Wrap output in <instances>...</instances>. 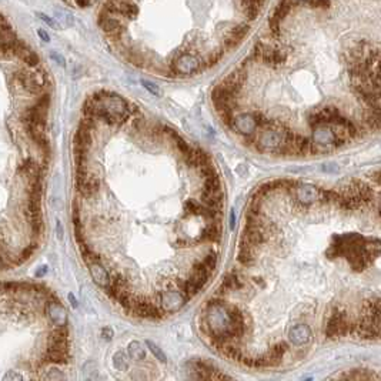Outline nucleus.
I'll return each instance as SVG.
<instances>
[{
    "instance_id": "obj_1",
    "label": "nucleus",
    "mask_w": 381,
    "mask_h": 381,
    "mask_svg": "<svg viewBox=\"0 0 381 381\" xmlns=\"http://www.w3.org/2000/svg\"><path fill=\"white\" fill-rule=\"evenodd\" d=\"M269 122H266L264 116L254 111V113H242L234 117V126L233 132L239 133L242 137L244 136H257V132L263 126H266Z\"/></svg>"
},
{
    "instance_id": "obj_2",
    "label": "nucleus",
    "mask_w": 381,
    "mask_h": 381,
    "mask_svg": "<svg viewBox=\"0 0 381 381\" xmlns=\"http://www.w3.org/2000/svg\"><path fill=\"white\" fill-rule=\"evenodd\" d=\"M167 66L173 70L176 77L190 76V74H194V73H200L202 60L194 55H190V53L184 52L181 55L176 56L174 59H172V62H169Z\"/></svg>"
},
{
    "instance_id": "obj_3",
    "label": "nucleus",
    "mask_w": 381,
    "mask_h": 381,
    "mask_svg": "<svg viewBox=\"0 0 381 381\" xmlns=\"http://www.w3.org/2000/svg\"><path fill=\"white\" fill-rule=\"evenodd\" d=\"M314 143L320 149H328V147H340L341 144L346 143L344 139H341L337 135L336 129L331 126H317L313 129Z\"/></svg>"
},
{
    "instance_id": "obj_4",
    "label": "nucleus",
    "mask_w": 381,
    "mask_h": 381,
    "mask_svg": "<svg viewBox=\"0 0 381 381\" xmlns=\"http://www.w3.org/2000/svg\"><path fill=\"white\" fill-rule=\"evenodd\" d=\"M350 331V323L347 320V314L343 310L336 309L328 317L326 323V336L328 339L346 336Z\"/></svg>"
},
{
    "instance_id": "obj_5",
    "label": "nucleus",
    "mask_w": 381,
    "mask_h": 381,
    "mask_svg": "<svg viewBox=\"0 0 381 381\" xmlns=\"http://www.w3.org/2000/svg\"><path fill=\"white\" fill-rule=\"evenodd\" d=\"M189 300L181 290H166L160 293V307L164 313H176Z\"/></svg>"
},
{
    "instance_id": "obj_6",
    "label": "nucleus",
    "mask_w": 381,
    "mask_h": 381,
    "mask_svg": "<svg viewBox=\"0 0 381 381\" xmlns=\"http://www.w3.org/2000/svg\"><path fill=\"white\" fill-rule=\"evenodd\" d=\"M47 350L69 351V330L68 327H57L47 337Z\"/></svg>"
},
{
    "instance_id": "obj_7",
    "label": "nucleus",
    "mask_w": 381,
    "mask_h": 381,
    "mask_svg": "<svg viewBox=\"0 0 381 381\" xmlns=\"http://www.w3.org/2000/svg\"><path fill=\"white\" fill-rule=\"evenodd\" d=\"M46 313L49 315V318L52 320V323H55L57 327H65L68 324V313L66 309L59 303V300H47L46 304Z\"/></svg>"
},
{
    "instance_id": "obj_8",
    "label": "nucleus",
    "mask_w": 381,
    "mask_h": 381,
    "mask_svg": "<svg viewBox=\"0 0 381 381\" xmlns=\"http://www.w3.org/2000/svg\"><path fill=\"white\" fill-rule=\"evenodd\" d=\"M221 236H223V229L220 221H208L206 227L197 236V243L203 242H210V243H221Z\"/></svg>"
},
{
    "instance_id": "obj_9",
    "label": "nucleus",
    "mask_w": 381,
    "mask_h": 381,
    "mask_svg": "<svg viewBox=\"0 0 381 381\" xmlns=\"http://www.w3.org/2000/svg\"><path fill=\"white\" fill-rule=\"evenodd\" d=\"M221 286L224 287L229 293H232V291L245 290L247 281H245L244 276L234 269L232 272H227L224 274V277L221 280Z\"/></svg>"
},
{
    "instance_id": "obj_10",
    "label": "nucleus",
    "mask_w": 381,
    "mask_h": 381,
    "mask_svg": "<svg viewBox=\"0 0 381 381\" xmlns=\"http://www.w3.org/2000/svg\"><path fill=\"white\" fill-rule=\"evenodd\" d=\"M74 189L77 196H80L83 199H92L96 197V194L100 190V180L96 176H90L84 181L74 183Z\"/></svg>"
},
{
    "instance_id": "obj_11",
    "label": "nucleus",
    "mask_w": 381,
    "mask_h": 381,
    "mask_svg": "<svg viewBox=\"0 0 381 381\" xmlns=\"http://www.w3.org/2000/svg\"><path fill=\"white\" fill-rule=\"evenodd\" d=\"M296 194L300 206H312L320 200V190L313 184H300Z\"/></svg>"
},
{
    "instance_id": "obj_12",
    "label": "nucleus",
    "mask_w": 381,
    "mask_h": 381,
    "mask_svg": "<svg viewBox=\"0 0 381 381\" xmlns=\"http://www.w3.org/2000/svg\"><path fill=\"white\" fill-rule=\"evenodd\" d=\"M288 340L294 346H304L312 340V328L307 324H296L288 331Z\"/></svg>"
},
{
    "instance_id": "obj_13",
    "label": "nucleus",
    "mask_w": 381,
    "mask_h": 381,
    "mask_svg": "<svg viewBox=\"0 0 381 381\" xmlns=\"http://www.w3.org/2000/svg\"><path fill=\"white\" fill-rule=\"evenodd\" d=\"M87 267H89V272H90V276H92L93 281L97 286L106 290L111 284V276L102 266V263H95V264H90Z\"/></svg>"
},
{
    "instance_id": "obj_14",
    "label": "nucleus",
    "mask_w": 381,
    "mask_h": 381,
    "mask_svg": "<svg viewBox=\"0 0 381 381\" xmlns=\"http://www.w3.org/2000/svg\"><path fill=\"white\" fill-rule=\"evenodd\" d=\"M127 355L133 360H137V361H141L146 358V350L144 347L141 346V343L139 341H132L129 346H127Z\"/></svg>"
},
{
    "instance_id": "obj_15",
    "label": "nucleus",
    "mask_w": 381,
    "mask_h": 381,
    "mask_svg": "<svg viewBox=\"0 0 381 381\" xmlns=\"http://www.w3.org/2000/svg\"><path fill=\"white\" fill-rule=\"evenodd\" d=\"M199 199H200V203L206 206V207L213 208V210H217V211H223V206H224L223 200L216 199V197H213V196H210V194H205V193H200Z\"/></svg>"
},
{
    "instance_id": "obj_16",
    "label": "nucleus",
    "mask_w": 381,
    "mask_h": 381,
    "mask_svg": "<svg viewBox=\"0 0 381 381\" xmlns=\"http://www.w3.org/2000/svg\"><path fill=\"white\" fill-rule=\"evenodd\" d=\"M248 32H250V25L248 23H240V25L233 26L226 36H230V37L236 39V40L242 41L248 35Z\"/></svg>"
},
{
    "instance_id": "obj_17",
    "label": "nucleus",
    "mask_w": 381,
    "mask_h": 381,
    "mask_svg": "<svg viewBox=\"0 0 381 381\" xmlns=\"http://www.w3.org/2000/svg\"><path fill=\"white\" fill-rule=\"evenodd\" d=\"M111 361H113V367L116 368V370H119V371H126V370L129 368L127 355H126V353L122 351V350H119V351H116V353L113 354Z\"/></svg>"
},
{
    "instance_id": "obj_18",
    "label": "nucleus",
    "mask_w": 381,
    "mask_h": 381,
    "mask_svg": "<svg viewBox=\"0 0 381 381\" xmlns=\"http://www.w3.org/2000/svg\"><path fill=\"white\" fill-rule=\"evenodd\" d=\"M223 56H224V49H214L213 52H210L208 55L206 56L205 59V63L207 68H213V66H216L218 62L223 59Z\"/></svg>"
},
{
    "instance_id": "obj_19",
    "label": "nucleus",
    "mask_w": 381,
    "mask_h": 381,
    "mask_svg": "<svg viewBox=\"0 0 381 381\" xmlns=\"http://www.w3.org/2000/svg\"><path fill=\"white\" fill-rule=\"evenodd\" d=\"M221 351H223V354H224L227 358H232V360H242V358L244 357V355H243V351H242L240 348H237L232 343L227 344Z\"/></svg>"
},
{
    "instance_id": "obj_20",
    "label": "nucleus",
    "mask_w": 381,
    "mask_h": 381,
    "mask_svg": "<svg viewBox=\"0 0 381 381\" xmlns=\"http://www.w3.org/2000/svg\"><path fill=\"white\" fill-rule=\"evenodd\" d=\"M43 381H66L65 373L59 368H50L43 376Z\"/></svg>"
},
{
    "instance_id": "obj_21",
    "label": "nucleus",
    "mask_w": 381,
    "mask_h": 381,
    "mask_svg": "<svg viewBox=\"0 0 381 381\" xmlns=\"http://www.w3.org/2000/svg\"><path fill=\"white\" fill-rule=\"evenodd\" d=\"M202 260H203V263L207 266V269H208L210 272L214 273V270L217 269L218 264L217 253H216V251H208V253H206V256Z\"/></svg>"
},
{
    "instance_id": "obj_22",
    "label": "nucleus",
    "mask_w": 381,
    "mask_h": 381,
    "mask_svg": "<svg viewBox=\"0 0 381 381\" xmlns=\"http://www.w3.org/2000/svg\"><path fill=\"white\" fill-rule=\"evenodd\" d=\"M146 346L149 347V350L151 351V354L159 360V361H162V363H166L167 361V357H166V354L164 351L154 343V341L151 340H146Z\"/></svg>"
},
{
    "instance_id": "obj_23",
    "label": "nucleus",
    "mask_w": 381,
    "mask_h": 381,
    "mask_svg": "<svg viewBox=\"0 0 381 381\" xmlns=\"http://www.w3.org/2000/svg\"><path fill=\"white\" fill-rule=\"evenodd\" d=\"M202 207H203V205L199 203V202H196L194 199H189V200L184 202V211H186L187 214H196V216H199Z\"/></svg>"
},
{
    "instance_id": "obj_24",
    "label": "nucleus",
    "mask_w": 381,
    "mask_h": 381,
    "mask_svg": "<svg viewBox=\"0 0 381 381\" xmlns=\"http://www.w3.org/2000/svg\"><path fill=\"white\" fill-rule=\"evenodd\" d=\"M174 143H176V147L177 150H178V153H181L183 154V157L189 153L191 150V146L183 139L181 136H177L176 139H174Z\"/></svg>"
},
{
    "instance_id": "obj_25",
    "label": "nucleus",
    "mask_w": 381,
    "mask_h": 381,
    "mask_svg": "<svg viewBox=\"0 0 381 381\" xmlns=\"http://www.w3.org/2000/svg\"><path fill=\"white\" fill-rule=\"evenodd\" d=\"M22 62H23V63L30 69H36L39 65H40V59H39L37 53H35V52H32L30 55L26 56Z\"/></svg>"
},
{
    "instance_id": "obj_26",
    "label": "nucleus",
    "mask_w": 381,
    "mask_h": 381,
    "mask_svg": "<svg viewBox=\"0 0 381 381\" xmlns=\"http://www.w3.org/2000/svg\"><path fill=\"white\" fill-rule=\"evenodd\" d=\"M96 120L93 119H89V117H83L82 120L79 122V126L77 127H80V129H84V130H89V132H92V133H95L96 130Z\"/></svg>"
},
{
    "instance_id": "obj_27",
    "label": "nucleus",
    "mask_w": 381,
    "mask_h": 381,
    "mask_svg": "<svg viewBox=\"0 0 381 381\" xmlns=\"http://www.w3.org/2000/svg\"><path fill=\"white\" fill-rule=\"evenodd\" d=\"M141 86L146 89V90H149L151 95L157 96V97H160L162 96V90L159 89V86L157 84H154V83L147 82V80H141Z\"/></svg>"
},
{
    "instance_id": "obj_28",
    "label": "nucleus",
    "mask_w": 381,
    "mask_h": 381,
    "mask_svg": "<svg viewBox=\"0 0 381 381\" xmlns=\"http://www.w3.org/2000/svg\"><path fill=\"white\" fill-rule=\"evenodd\" d=\"M3 381H25L23 376L14 370H9L4 376H3Z\"/></svg>"
},
{
    "instance_id": "obj_29",
    "label": "nucleus",
    "mask_w": 381,
    "mask_h": 381,
    "mask_svg": "<svg viewBox=\"0 0 381 381\" xmlns=\"http://www.w3.org/2000/svg\"><path fill=\"white\" fill-rule=\"evenodd\" d=\"M239 43H240V41L233 39L230 36H224V39H223V47H224V50H233V49H236V47L239 46Z\"/></svg>"
},
{
    "instance_id": "obj_30",
    "label": "nucleus",
    "mask_w": 381,
    "mask_h": 381,
    "mask_svg": "<svg viewBox=\"0 0 381 381\" xmlns=\"http://www.w3.org/2000/svg\"><path fill=\"white\" fill-rule=\"evenodd\" d=\"M113 334H114V333H113V330H111L110 327H103V328H102V337L106 341L111 340V339H113Z\"/></svg>"
},
{
    "instance_id": "obj_31",
    "label": "nucleus",
    "mask_w": 381,
    "mask_h": 381,
    "mask_svg": "<svg viewBox=\"0 0 381 381\" xmlns=\"http://www.w3.org/2000/svg\"><path fill=\"white\" fill-rule=\"evenodd\" d=\"M37 17H40L41 20H43V22H46L50 28H53V29L57 28V26L55 25V20H53L52 17H49V16H46V14H43V13H37Z\"/></svg>"
},
{
    "instance_id": "obj_32",
    "label": "nucleus",
    "mask_w": 381,
    "mask_h": 381,
    "mask_svg": "<svg viewBox=\"0 0 381 381\" xmlns=\"http://www.w3.org/2000/svg\"><path fill=\"white\" fill-rule=\"evenodd\" d=\"M307 6H310V7H321V9H327V7H330V3H327V1H312V3H307Z\"/></svg>"
},
{
    "instance_id": "obj_33",
    "label": "nucleus",
    "mask_w": 381,
    "mask_h": 381,
    "mask_svg": "<svg viewBox=\"0 0 381 381\" xmlns=\"http://www.w3.org/2000/svg\"><path fill=\"white\" fill-rule=\"evenodd\" d=\"M56 233H57V239L63 240V226H62L60 220H57V223H56Z\"/></svg>"
},
{
    "instance_id": "obj_34",
    "label": "nucleus",
    "mask_w": 381,
    "mask_h": 381,
    "mask_svg": "<svg viewBox=\"0 0 381 381\" xmlns=\"http://www.w3.org/2000/svg\"><path fill=\"white\" fill-rule=\"evenodd\" d=\"M52 57H53V60H55V62H57V63L62 66V68H65V66H66V63H65V59H63V57H62L60 55H57V53H55V52H52Z\"/></svg>"
},
{
    "instance_id": "obj_35",
    "label": "nucleus",
    "mask_w": 381,
    "mask_h": 381,
    "mask_svg": "<svg viewBox=\"0 0 381 381\" xmlns=\"http://www.w3.org/2000/svg\"><path fill=\"white\" fill-rule=\"evenodd\" d=\"M68 297H69V301H70V304H71V307H73V309H77V306H79V304H77V300H76V297H74V294H73V293H69Z\"/></svg>"
},
{
    "instance_id": "obj_36",
    "label": "nucleus",
    "mask_w": 381,
    "mask_h": 381,
    "mask_svg": "<svg viewBox=\"0 0 381 381\" xmlns=\"http://www.w3.org/2000/svg\"><path fill=\"white\" fill-rule=\"evenodd\" d=\"M39 36H40V39L43 41H46V43H49L50 41V37H49V35L43 30V29H39Z\"/></svg>"
},
{
    "instance_id": "obj_37",
    "label": "nucleus",
    "mask_w": 381,
    "mask_h": 381,
    "mask_svg": "<svg viewBox=\"0 0 381 381\" xmlns=\"http://www.w3.org/2000/svg\"><path fill=\"white\" fill-rule=\"evenodd\" d=\"M46 273H47V266H41V267H39V269H37L36 276H37V277H43Z\"/></svg>"
},
{
    "instance_id": "obj_38",
    "label": "nucleus",
    "mask_w": 381,
    "mask_h": 381,
    "mask_svg": "<svg viewBox=\"0 0 381 381\" xmlns=\"http://www.w3.org/2000/svg\"><path fill=\"white\" fill-rule=\"evenodd\" d=\"M234 227H236V214H234V210L230 211V229L234 230Z\"/></svg>"
},
{
    "instance_id": "obj_39",
    "label": "nucleus",
    "mask_w": 381,
    "mask_h": 381,
    "mask_svg": "<svg viewBox=\"0 0 381 381\" xmlns=\"http://www.w3.org/2000/svg\"><path fill=\"white\" fill-rule=\"evenodd\" d=\"M73 6H77V7H90L93 6L92 1H87V3H73Z\"/></svg>"
},
{
    "instance_id": "obj_40",
    "label": "nucleus",
    "mask_w": 381,
    "mask_h": 381,
    "mask_svg": "<svg viewBox=\"0 0 381 381\" xmlns=\"http://www.w3.org/2000/svg\"><path fill=\"white\" fill-rule=\"evenodd\" d=\"M251 280H253L254 283H257V284H261V286H264V280H263V278H260V277H256V276H253V277H251Z\"/></svg>"
},
{
    "instance_id": "obj_41",
    "label": "nucleus",
    "mask_w": 381,
    "mask_h": 381,
    "mask_svg": "<svg viewBox=\"0 0 381 381\" xmlns=\"http://www.w3.org/2000/svg\"><path fill=\"white\" fill-rule=\"evenodd\" d=\"M379 213H380V216H381V200H380V206H379Z\"/></svg>"
},
{
    "instance_id": "obj_42",
    "label": "nucleus",
    "mask_w": 381,
    "mask_h": 381,
    "mask_svg": "<svg viewBox=\"0 0 381 381\" xmlns=\"http://www.w3.org/2000/svg\"><path fill=\"white\" fill-rule=\"evenodd\" d=\"M86 381H95V380H93V379H87V380H86Z\"/></svg>"
},
{
    "instance_id": "obj_43",
    "label": "nucleus",
    "mask_w": 381,
    "mask_h": 381,
    "mask_svg": "<svg viewBox=\"0 0 381 381\" xmlns=\"http://www.w3.org/2000/svg\"><path fill=\"white\" fill-rule=\"evenodd\" d=\"M304 381H312V379H306V380H304Z\"/></svg>"
}]
</instances>
